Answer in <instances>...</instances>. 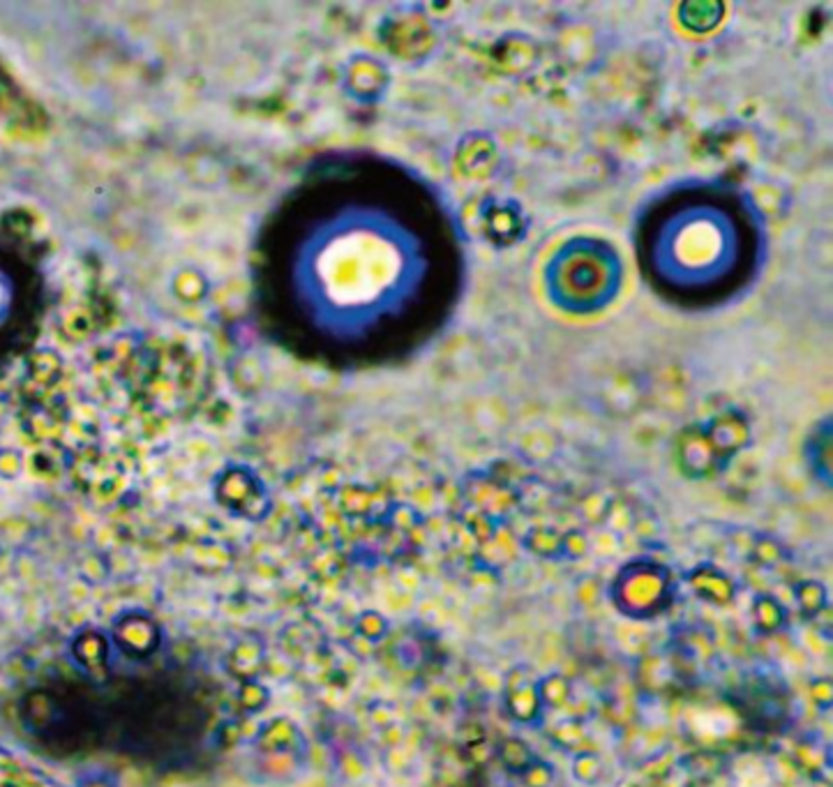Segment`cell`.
<instances>
[{"instance_id":"cell-1","label":"cell","mask_w":833,"mask_h":787,"mask_svg":"<svg viewBox=\"0 0 833 787\" xmlns=\"http://www.w3.org/2000/svg\"><path fill=\"white\" fill-rule=\"evenodd\" d=\"M669 573L652 561H635L626 567L615 584L612 600L617 608L633 619H652L669 605Z\"/></svg>"},{"instance_id":"cell-2","label":"cell","mask_w":833,"mask_h":787,"mask_svg":"<svg viewBox=\"0 0 833 787\" xmlns=\"http://www.w3.org/2000/svg\"><path fill=\"white\" fill-rule=\"evenodd\" d=\"M540 695H538V679H534L526 668H517L508 677L505 685V710L515 720L529 723L540 712Z\"/></svg>"},{"instance_id":"cell-3","label":"cell","mask_w":833,"mask_h":787,"mask_svg":"<svg viewBox=\"0 0 833 787\" xmlns=\"http://www.w3.org/2000/svg\"><path fill=\"white\" fill-rule=\"evenodd\" d=\"M690 584H693L695 592L711 600V603H727L735 596V587L723 573L714 569H700L693 575H690Z\"/></svg>"},{"instance_id":"cell-4","label":"cell","mask_w":833,"mask_h":787,"mask_svg":"<svg viewBox=\"0 0 833 787\" xmlns=\"http://www.w3.org/2000/svg\"><path fill=\"white\" fill-rule=\"evenodd\" d=\"M499 755H501V760L505 764V770L517 774V776H524L538 762L534 758V753L526 749V743L520 741V739H505L499 746Z\"/></svg>"},{"instance_id":"cell-5","label":"cell","mask_w":833,"mask_h":787,"mask_svg":"<svg viewBox=\"0 0 833 787\" xmlns=\"http://www.w3.org/2000/svg\"><path fill=\"white\" fill-rule=\"evenodd\" d=\"M797 598H799V605L801 610L810 617H818L822 612V608L826 605V592L822 584L818 582H801L797 587Z\"/></svg>"},{"instance_id":"cell-6","label":"cell","mask_w":833,"mask_h":787,"mask_svg":"<svg viewBox=\"0 0 833 787\" xmlns=\"http://www.w3.org/2000/svg\"><path fill=\"white\" fill-rule=\"evenodd\" d=\"M755 619H758V625L764 631H776L778 625L783 623L785 615H783V608L774 600V598H762L755 603Z\"/></svg>"}]
</instances>
